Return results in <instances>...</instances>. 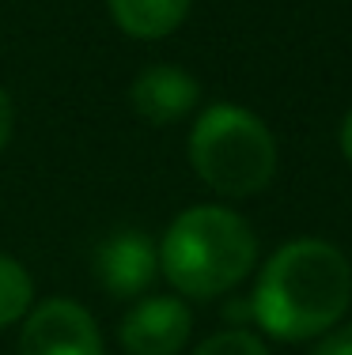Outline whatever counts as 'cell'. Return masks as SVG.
<instances>
[{
  "label": "cell",
  "instance_id": "1",
  "mask_svg": "<svg viewBox=\"0 0 352 355\" xmlns=\"http://www.w3.org/2000/svg\"><path fill=\"white\" fill-rule=\"evenodd\" d=\"M246 302L250 321L273 340H318L341 325L352 302V265L322 239L284 242L262 265Z\"/></svg>",
  "mask_w": 352,
  "mask_h": 355
},
{
  "label": "cell",
  "instance_id": "2",
  "mask_svg": "<svg viewBox=\"0 0 352 355\" xmlns=\"http://www.w3.org/2000/svg\"><path fill=\"white\" fill-rule=\"evenodd\" d=\"M258 265V234L224 205H194L171 219L159 242V272L182 299H220Z\"/></svg>",
  "mask_w": 352,
  "mask_h": 355
},
{
  "label": "cell",
  "instance_id": "3",
  "mask_svg": "<svg viewBox=\"0 0 352 355\" xmlns=\"http://www.w3.org/2000/svg\"><path fill=\"white\" fill-rule=\"evenodd\" d=\"M190 166L220 197H254L276 174V137L254 110L216 103L190 129Z\"/></svg>",
  "mask_w": 352,
  "mask_h": 355
},
{
  "label": "cell",
  "instance_id": "4",
  "mask_svg": "<svg viewBox=\"0 0 352 355\" xmlns=\"http://www.w3.org/2000/svg\"><path fill=\"white\" fill-rule=\"evenodd\" d=\"M19 355H106L95 318L72 299H46L27 310Z\"/></svg>",
  "mask_w": 352,
  "mask_h": 355
},
{
  "label": "cell",
  "instance_id": "5",
  "mask_svg": "<svg viewBox=\"0 0 352 355\" xmlns=\"http://www.w3.org/2000/svg\"><path fill=\"white\" fill-rule=\"evenodd\" d=\"M194 333V314H190L182 295H144L125 310L117 325V340L125 355H178Z\"/></svg>",
  "mask_w": 352,
  "mask_h": 355
},
{
  "label": "cell",
  "instance_id": "6",
  "mask_svg": "<svg viewBox=\"0 0 352 355\" xmlns=\"http://www.w3.org/2000/svg\"><path fill=\"white\" fill-rule=\"evenodd\" d=\"M159 276V246L148 231L125 227L95 250V280L114 299H140Z\"/></svg>",
  "mask_w": 352,
  "mask_h": 355
},
{
  "label": "cell",
  "instance_id": "7",
  "mask_svg": "<svg viewBox=\"0 0 352 355\" xmlns=\"http://www.w3.org/2000/svg\"><path fill=\"white\" fill-rule=\"evenodd\" d=\"M201 83L178 64H152L133 80L129 103L148 125H174L197 106Z\"/></svg>",
  "mask_w": 352,
  "mask_h": 355
},
{
  "label": "cell",
  "instance_id": "8",
  "mask_svg": "<svg viewBox=\"0 0 352 355\" xmlns=\"http://www.w3.org/2000/svg\"><path fill=\"white\" fill-rule=\"evenodd\" d=\"M194 0H110L117 31L137 42H159L186 23Z\"/></svg>",
  "mask_w": 352,
  "mask_h": 355
},
{
  "label": "cell",
  "instance_id": "9",
  "mask_svg": "<svg viewBox=\"0 0 352 355\" xmlns=\"http://www.w3.org/2000/svg\"><path fill=\"white\" fill-rule=\"evenodd\" d=\"M31 306H35V280H31V272L23 268V261L0 253V329L27 318Z\"/></svg>",
  "mask_w": 352,
  "mask_h": 355
},
{
  "label": "cell",
  "instance_id": "10",
  "mask_svg": "<svg viewBox=\"0 0 352 355\" xmlns=\"http://www.w3.org/2000/svg\"><path fill=\"white\" fill-rule=\"evenodd\" d=\"M194 355H269V348L250 329H220V333L205 336Z\"/></svg>",
  "mask_w": 352,
  "mask_h": 355
},
{
  "label": "cell",
  "instance_id": "11",
  "mask_svg": "<svg viewBox=\"0 0 352 355\" xmlns=\"http://www.w3.org/2000/svg\"><path fill=\"white\" fill-rule=\"evenodd\" d=\"M311 355H352V325H333L322 333Z\"/></svg>",
  "mask_w": 352,
  "mask_h": 355
},
{
  "label": "cell",
  "instance_id": "12",
  "mask_svg": "<svg viewBox=\"0 0 352 355\" xmlns=\"http://www.w3.org/2000/svg\"><path fill=\"white\" fill-rule=\"evenodd\" d=\"M12 132H15V106H12V95L0 87V151L8 148Z\"/></svg>",
  "mask_w": 352,
  "mask_h": 355
},
{
  "label": "cell",
  "instance_id": "13",
  "mask_svg": "<svg viewBox=\"0 0 352 355\" xmlns=\"http://www.w3.org/2000/svg\"><path fill=\"white\" fill-rule=\"evenodd\" d=\"M341 151H345V159L352 166V110L345 114V121H341Z\"/></svg>",
  "mask_w": 352,
  "mask_h": 355
}]
</instances>
